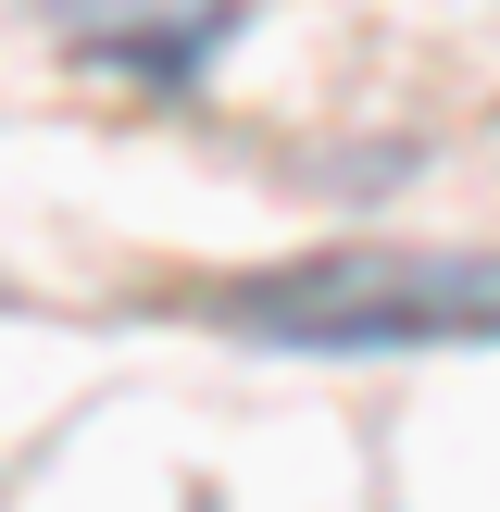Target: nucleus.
Instances as JSON below:
<instances>
[{"label":"nucleus","mask_w":500,"mask_h":512,"mask_svg":"<svg viewBox=\"0 0 500 512\" xmlns=\"http://www.w3.org/2000/svg\"><path fill=\"white\" fill-rule=\"evenodd\" d=\"M225 313L275 350H463L500 338V250H325L250 275Z\"/></svg>","instance_id":"1"},{"label":"nucleus","mask_w":500,"mask_h":512,"mask_svg":"<svg viewBox=\"0 0 500 512\" xmlns=\"http://www.w3.org/2000/svg\"><path fill=\"white\" fill-rule=\"evenodd\" d=\"M50 25H63L88 63L113 75H150V88H175V75H200L225 50V25H238V0H38Z\"/></svg>","instance_id":"2"}]
</instances>
